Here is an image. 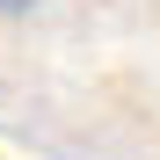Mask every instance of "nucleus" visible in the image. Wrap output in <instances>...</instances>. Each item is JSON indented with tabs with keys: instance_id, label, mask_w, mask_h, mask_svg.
I'll list each match as a JSON object with an SVG mask.
<instances>
[{
	"instance_id": "obj_1",
	"label": "nucleus",
	"mask_w": 160,
	"mask_h": 160,
	"mask_svg": "<svg viewBox=\"0 0 160 160\" xmlns=\"http://www.w3.org/2000/svg\"><path fill=\"white\" fill-rule=\"evenodd\" d=\"M37 0H0V22H15V15H29Z\"/></svg>"
}]
</instances>
